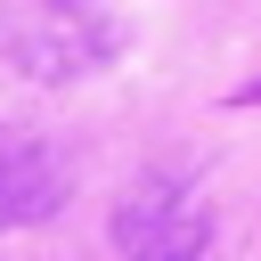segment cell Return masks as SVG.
I'll return each mask as SVG.
<instances>
[{
	"label": "cell",
	"mask_w": 261,
	"mask_h": 261,
	"mask_svg": "<svg viewBox=\"0 0 261 261\" xmlns=\"http://www.w3.org/2000/svg\"><path fill=\"white\" fill-rule=\"evenodd\" d=\"M49 204H57V163L41 147H24V139H0V228L33 220Z\"/></svg>",
	"instance_id": "obj_1"
}]
</instances>
